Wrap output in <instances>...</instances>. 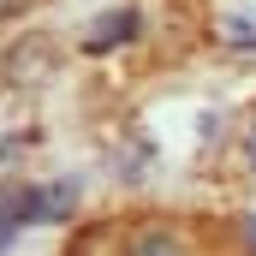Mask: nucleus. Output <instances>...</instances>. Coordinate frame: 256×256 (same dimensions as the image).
<instances>
[{
  "label": "nucleus",
  "instance_id": "7ed1b4c3",
  "mask_svg": "<svg viewBox=\"0 0 256 256\" xmlns=\"http://www.w3.org/2000/svg\"><path fill=\"white\" fill-rule=\"evenodd\" d=\"M131 30H137V12H108V18H96L90 24V36H84V48H114V42H131Z\"/></svg>",
  "mask_w": 256,
  "mask_h": 256
},
{
  "label": "nucleus",
  "instance_id": "39448f33",
  "mask_svg": "<svg viewBox=\"0 0 256 256\" xmlns=\"http://www.w3.org/2000/svg\"><path fill=\"white\" fill-rule=\"evenodd\" d=\"M18 6H24V0H0V18H12V12H18Z\"/></svg>",
  "mask_w": 256,
  "mask_h": 256
},
{
  "label": "nucleus",
  "instance_id": "f257e3e1",
  "mask_svg": "<svg viewBox=\"0 0 256 256\" xmlns=\"http://www.w3.org/2000/svg\"><path fill=\"white\" fill-rule=\"evenodd\" d=\"M120 256H191V238L179 220H137L120 238Z\"/></svg>",
  "mask_w": 256,
  "mask_h": 256
},
{
  "label": "nucleus",
  "instance_id": "f03ea898",
  "mask_svg": "<svg viewBox=\"0 0 256 256\" xmlns=\"http://www.w3.org/2000/svg\"><path fill=\"white\" fill-rule=\"evenodd\" d=\"M24 220H42V191H0V238H12Z\"/></svg>",
  "mask_w": 256,
  "mask_h": 256
},
{
  "label": "nucleus",
  "instance_id": "20e7f679",
  "mask_svg": "<svg viewBox=\"0 0 256 256\" xmlns=\"http://www.w3.org/2000/svg\"><path fill=\"white\" fill-rule=\"evenodd\" d=\"M226 42L232 48H256V18H226Z\"/></svg>",
  "mask_w": 256,
  "mask_h": 256
},
{
  "label": "nucleus",
  "instance_id": "423d86ee",
  "mask_svg": "<svg viewBox=\"0 0 256 256\" xmlns=\"http://www.w3.org/2000/svg\"><path fill=\"white\" fill-rule=\"evenodd\" d=\"M250 250H256V220H250Z\"/></svg>",
  "mask_w": 256,
  "mask_h": 256
}]
</instances>
